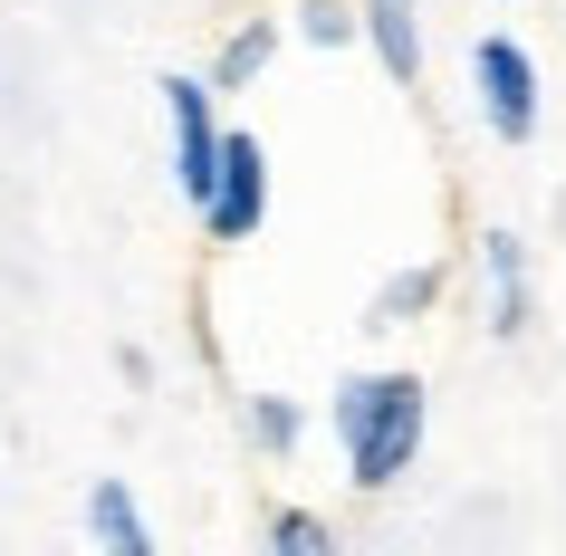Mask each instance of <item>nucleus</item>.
Here are the masks:
<instances>
[{"label":"nucleus","instance_id":"obj_9","mask_svg":"<svg viewBox=\"0 0 566 556\" xmlns=\"http://www.w3.org/2000/svg\"><path fill=\"white\" fill-rule=\"evenodd\" d=\"M451 289V260H413L394 269V279H375V297H365V336H403V326H422L432 307H442Z\"/></svg>","mask_w":566,"mask_h":556},{"label":"nucleus","instance_id":"obj_5","mask_svg":"<svg viewBox=\"0 0 566 556\" xmlns=\"http://www.w3.org/2000/svg\"><path fill=\"white\" fill-rule=\"evenodd\" d=\"M471 269H480V317H490V346H518L537 326V260L528 240L509 231V221H490V231L471 240Z\"/></svg>","mask_w":566,"mask_h":556},{"label":"nucleus","instance_id":"obj_11","mask_svg":"<svg viewBox=\"0 0 566 556\" xmlns=\"http://www.w3.org/2000/svg\"><path fill=\"white\" fill-rule=\"evenodd\" d=\"M260 556H346V537H336L327 508H307V499H269V518H260Z\"/></svg>","mask_w":566,"mask_h":556},{"label":"nucleus","instance_id":"obj_12","mask_svg":"<svg viewBox=\"0 0 566 556\" xmlns=\"http://www.w3.org/2000/svg\"><path fill=\"white\" fill-rule=\"evenodd\" d=\"M298 49H356V0H298Z\"/></svg>","mask_w":566,"mask_h":556},{"label":"nucleus","instance_id":"obj_8","mask_svg":"<svg viewBox=\"0 0 566 556\" xmlns=\"http://www.w3.org/2000/svg\"><path fill=\"white\" fill-rule=\"evenodd\" d=\"M279 49H289V30L250 10V20H231V30L211 39V59H202V87H211V96H250V87L269 77V67H279Z\"/></svg>","mask_w":566,"mask_h":556},{"label":"nucleus","instance_id":"obj_2","mask_svg":"<svg viewBox=\"0 0 566 556\" xmlns=\"http://www.w3.org/2000/svg\"><path fill=\"white\" fill-rule=\"evenodd\" d=\"M269 145L250 135V125H221V164H211V192H202V240L211 250H250V240L269 231Z\"/></svg>","mask_w":566,"mask_h":556},{"label":"nucleus","instance_id":"obj_1","mask_svg":"<svg viewBox=\"0 0 566 556\" xmlns=\"http://www.w3.org/2000/svg\"><path fill=\"white\" fill-rule=\"evenodd\" d=\"M327 441H336V470H346L356 499L403 490L422 441H432V375H413V365H356V375H336Z\"/></svg>","mask_w":566,"mask_h":556},{"label":"nucleus","instance_id":"obj_6","mask_svg":"<svg viewBox=\"0 0 566 556\" xmlns=\"http://www.w3.org/2000/svg\"><path fill=\"white\" fill-rule=\"evenodd\" d=\"M356 49L385 67L394 87H422L432 67V30H422V0H356Z\"/></svg>","mask_w":566,"mask_h":556},{"label":"nucleus","instance_id":"obj_4","mask_svg":"<svg viewBox=\"0 0 566 556\" xmlns=\"http://www.w3.org/2000/svg\"><path fill=\"white\" fill-rule=\"evenodd\" d=\"M154 96H164V154H174V192H182V211H202L211 164H221V96L202 87V67H174Z\"/></svg>","mask_w":566,"mask_h":556},{"label":"nucleus","instance_id":"obj_3","mask_svg":"<svg viewBox=\"0 0 566 556\" xmlns=\"http://www.w3.org/2000/svg\"><path fill=\"white\" fill-rule=\"evenodd\" d=\"M471 96H480V125L500 135V145H537V125H547V77H537L528 39L490 30L471 49Z\"/></svg>","mask_w":566,"mask_h":556},{"label":"nucleus","instance_id":"obj_10","mask_svg":"<svg viewBox=\"0 0 566 556\" xmlns=\"http://www.w3.org/2000/svg\"><path fill=\"white\" fill-rule=\"evenodd\" d=\"M240 441L260 461H298L307 451V403L298 394H240Z\"/></svg>","mask_w":566,"mask_h":556},{"label":"nucleus","instance_id":"obj_7","mask_svg":"<svg viewBox=\"0 0 566 556\" xmlns=\"http://www.w3.org/2000/svg\"><path fill=\"white\" fill-rule=\"evenodd\" d=\"M77 527H87L96 556H164V537H154L145 499H135V480H87V499H77Z\"/></svg>","mask_w":566,"mask_h":556}]
</instances>
